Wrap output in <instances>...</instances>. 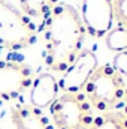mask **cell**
I'll return each instance as SVG.
<instances>
[{
    "label": "cell",
    "mask_w": 127,
    "mask_h": 129,
    "mask_svg": "<svg viewBox=\"0 0 127 129\" xmlns=\"http://www.w3.org/2000/svg\"><path fill=\"white\" fill-rule=\"evenodd\" d=\"M42 32L48 69L64 72L82 51L87 30L79 12L72 5L58 2L46 18Z\"/></svg>",
    "instance_id": "6da1fadb"
},
{
    "label": "cell",
    "mask_w": 127,
    "mask_h": 129,
    "mask_svg": "<svg viewBox=\"0 0 127 129\" xmlns=\"http://www.w3.org/2000/svg\"><path fill=\"white\" fill-rule=\"evenodd\" d=\"M127 80L112 64H99L82 89L96 114L120 110L124 105Z\"/></svg>",
    "instance_id": "7a4b0ae2"
},
{
    "label": "cell",
    "mask_w": 127,
    "mask_h": 129,
    "mask_svg": "<svg viewBox=\"0 0 127 129\" xmlns=\"http://www.w3.org/2000/svg\"><path fill=\"white\" fill-rule=\"evenodd\" d=\"M55 129H88L96 117L84 93H61L49 105Z\"/></svg>",
    "instance_id": "3957f363"
},
{
    "label": "cell",
    "mask_w": 127,
    "mask_h": 129,
    "mask_svg": "<svg viewBox=\"0 0 127 129\" xmlns=\"http://www.w3.org/2000/svg\"><path fill=\"white\" fill-rule=\"evenodd\" d=\"M37 33L36 26L14 0H0V44L11 50L29 47Z\"/></svg>",
    "instance_id": "277c9868"
},
{
    "label": "cell",
    "mask_w": 127,
    "mask_h": 129,
    "mask_svg": "<svg viewBox=\"0 0 127 129\" xmlns=\"http://www.w3.org/2000/svg\"><path fill=\"white\" fill-rule=\"evenodd\" d=\"M79 15L85 30L93 38H103L112 30V0H82Z\"/></svg>",
    "instance_id": "5b68a950"
},
{
    "label": "cell",
    "mask_w": 127,
    "mask_h": 129,
    "mask_svg": "<svg viewBox=\"0 0 127 129\" xmlns=\"http://www.w3.org/2000/svg\"><path fill=\"white\" fill-rule=\"evenodd\" d=\"M97 66V56L91 50H82L72 64L64 71L58 83V90L61 93H81Z\"/></svg>",
    "instance_id": "8992f818"
},
{
    "label": "cell",
    "mask_w": 127,
    "mask_h": 129,
    "mask_svg": "<svg viewBox=\"0 0 127 129\" xmlns=\"http://www.w3.org/2000/svg\"><path fill=\"white\" fill-rule=\"evenodd\" d=\"M33 69L26 63H0V99H12L32 87Z\"/></svg>",
    "instance_id": "52a82bcc"
},
{
    "label": "cell",
    "mask_w": 127,
    "mask_h": 129,
    "mask_svg": "<svg viewBox=\"0 0 127 129\" xmlns=\"http://www.w3.org/2000/svg\"><path fill=\"white\" fill-rule=\"evenodd\" d=\"M58 81L49 72L39 74L32 83L30 104L34 108H48L58 96Z\"/></svg>",
    "instance_id": "ba28073f"
},
{
    "label": "cell",
    "mask_w": 127,
    "mask_h": 129,
    "mask_svg": "<svg viewBox=\"0 0 127 129\" xmlns=\"http://www.w3.org/2000/svg\"><path fill=\"white\" fill-rule=\"evenodd\" d=\"M11 120L15 129H54L51 122L42 114V111L30 105L12 107Z\"/></svg>",
    "instance_id": "9c48e42d"
},
{
    "label": "cell",
    "mask_w": 127,
    "mask_h": 129,
    "mask_svg": "<svg viewBox=\"0 0 127 129\" xmlns=\"http://www.w3.org/2000/svg\"><path fill=\"white\" fill-rule=\"evenodd\" d=\"M57 3L58 0H18L20 11L36 26L37 32H42L46 18Z\"/></svg>",
    "instance_id": "30bf717a"
},
{
    "label": "cell",
    "mask_w": 127,
    "mask_h": 129,
    "mask_svg": "<svg viewBox=\"0 0 127 129\" xmlns=\"http://www.w3.org/2000/svg\"><path fill=\"white\" fill-rule=\"evenodd\" d=\"M88 129H127V113L120 108L102 114H96Z\"/></svg>",
    "instance_id": "8fae6325"
},
{
    "label": "cell",
    "mask_w": 127,
    "mask_h": 129,
    "mask_svg": "<svg viewBox=\"0 0 127 129\" xmlns=\"http://www.w3.org/2000/svg\"><path fill=\"white\" fill-rule=\"evenodd\" d=\"M105 42H106V47L111 51H115V53L126 51L127 50V29H123V27L112 29L106 35Z\"/></svg>",
    "instance_id": "7c38bea8"
},
{
    "label": "cell",
    "mask_w": 127,
    "mask_h": 129,
    "mask_svg": "<svg viewBox=\"0 0 127 129\" xmlns=\"http://www.w3.org/2000/svg\"><path fill=\"white\" fill-rule=\"evenodd\" d=\"M112 11L118 26L127 29V0H112Z\"/></svg>",
    "instance_id": "4fadbf2b"
},
{
    "label": "cell",
    "mask_w": 127,
    "mask_h": 129,
    "mask_svg": "<svg viewBox=\"0 0 127 129\" xmlns=\"http://www.w3.org/2000/svg\"><path fill=\"white\" fill-rule=\"evenodd\" d=\"M112 68H114L118 74H121L124 78H127V50L115 54Z\"/></svg>",
    "instance_id": "5bb4252c"
},
{
    "label": "cell",
    "mask_w": 127,
    "mask_h": 129,
    "mask_svg": "<svg viewBox=\"0 0 127 129\" xmlns=\"http://www.w3.org/2000/svg\"><path fill=\"white\" fill-rule=\"evenodd\" d=\"M123 110L127 113V87H126V95H124V105H123Z\"/></svg>",
    "instance_id": "9a60e30c"
}]
</instances>
